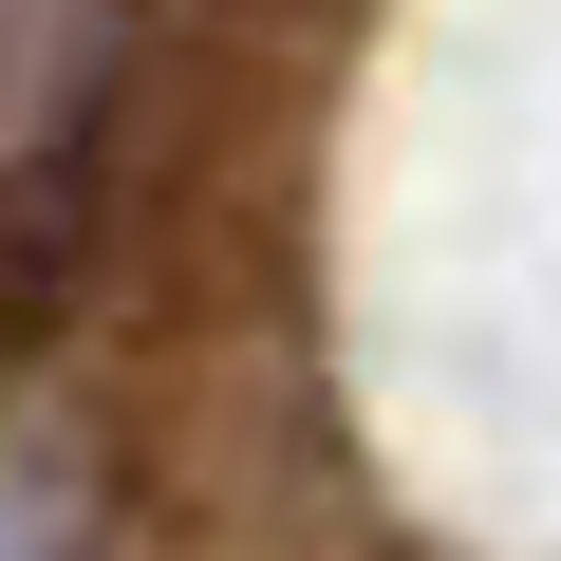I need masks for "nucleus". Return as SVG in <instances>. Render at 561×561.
Masks as SVG:
<instances>
[{
    "mask_svg": "<svg viewBox=\"0 0 561 561\" xmlns=\"http://www.w3.org/2000/svg\"><path fill=\"white\" fill-rule=\"evenodd\" d=\"M94 524H113V505H94V412L38 393V412H20V505H0V561H94Z\"/></svg>",
    "mask_w": 561,
    "mask_h": 561,
    "instance_id": "1",
    "label": "nucleus"
}]
</instances>
